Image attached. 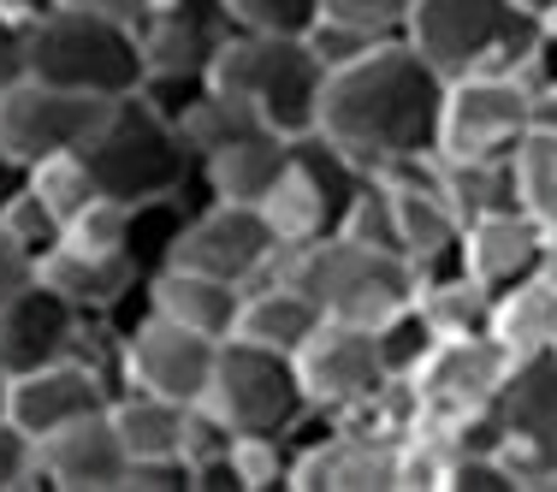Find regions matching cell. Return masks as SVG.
<instances>
[{"instance_id": "cell-1", "label": "cell", "mask_w": 557, "mask_h": 492, "mask_svg": "<svg viewBox=\"0 0 557 492\" xmlns=\"http://www.w3.org/2000/svg\"><path fill=\"white\" fill-rule=\"evenodd\" d=\"M440 119L445 77L409 36H392V42L368 48L362 60L326 72L314 131L338 143L362 172H392L421 155H440Z\"/></svg>"}, {"instance_id": "cell-2", "label": "cell", "mask_w": 557, "mask_h": 492, "mask_svg": "<svg viewBox=\"0 0 557 492\" xmlns=\"http://www.w3.org/2000/svg\"><path fill=\"white\" fill-rule=\"evenodd\" d=\"M89 172L101 179V190L113 202H154V196H184L196 179V155L184 143L178 119H166L143 89L113 96L101 125L89 131V143L77 149Z\"/></svg>"}, {"instance_id": "cell-3", "label": "cell", "mask_w": 557, "mask_h": 492, "mask_svg": "<svg viewBox=\"0 0 557 492\" xmlns=\"http://www.w3.org/2000/svg\"><path fill=\"white\" fill-rule=\"evenodd\" d=\"M297 285L314 291V303L326 309V321H356V327H380L397 309H409L421 291V268L404 249L368 244L356 232H326L302 249H285L278 261Z\"/></svg>"}, {"instance_id": "cell-4", "label": "cell", "mask_w": 557, "mask_h": 492, "mask_svg": "<svg viewBox=\"0 0 557 492\" xmlns=\"http://www.w3.org/2000/svg\"><path fill=\"white\" fill-rule=\"evenodd\" d=\"M516 374V356L504 350L493 332H469V339H440L428 362L409 374L421 428L440 445L462 439H498V397Z\"/></svg>"}, {"instance_id": "cell-5", "label": "cell", "mask_w": 557, "mask_h": 492, "mask_svg": "<svg viewBox=\"0 0 557 492\" xmlns=\"http://www.w3.org/2000/svg\"><path fill=\"white\" fill-rule=\"evenodd\" d=\"M149 54H143V30L108 12H84V7H54L42 24L30 30V77L77 96H131L143 89Z\"/></svg>"}, {"instance_id": "cell-6", "label": "cell", "mask_w": 557, "mask_h": 492, "mask_svg": "<svg viewBox=\"0 0 557 492\" xmlns=\"http://www.w3.org/2000/svg\"><path fill=\"white\" fill-rule=\"evenodd\" d=\"M214 84L244 96L249 108L285 137H302L321 119L326 96V60L314 54L309 36H261V30H232V42L214 60Z\"/></svg>"}, {"instance_id": "cell-7", "label": "cell", "mask_w": 557, "mask_h": 492, "mask_svg": "<svg viewBox=\"0 0 557 492\" xmlns=\"http://www.w3.org/2000/svg\"><path fill=\"white\" fill-rule=\"evenodd\" d=\"M404 36L450 84L469 72H522L540 19L516 0H416Z\"/></svg>"}, {"instance_id": "cell-8", "label": "cell", "mask_w": 557, "mask_h": 492, "mask_svg": "<svg viewBox=\"0 0 557 492\" xmlns=\"http://www.w3.org/2000/svg\"><path fill=\"white\" fill-rule=\"evenodd\" d=\"M362 179L368 172L356 167L338 143H326L321 131H302V137L290 143V161L278 172V184L261 196V214L273 220L278 244L302 249V244H314V237L338 232L344 214H350V196L362 190Z\"/></svg>"}, {"instance_id": "cell-9", "label": "cell", "mask_w": 557, "mask_h": 492, "mask_svg": "<svg viewBox=\"0 0 557 492\" xmlns=\"http://www.w3.org/2000/svg\"><path fill=\"white\" fill-rule=\"evenodd\" d=\"M208 404L232 421L237 433H297L314 416L309 385L297 374V356L268 350L256 339H225L214 380H208Z\"/></svg>"}, {"instance_id": "cell-10", "label": "cell", "mask_w": 557, "mask_h": 492, "mask_svg": "<svg viewBox=\"0 0 557 492\" xmlns=\"http://www.w3.org/2000/svg\"><path fill=\"white\" fill-rule=\"evenodd\" d=\"M178 268H196V273H214V279H232V285H256L268 279L278 261H285V244H278L273 220L261 214V202H225V196H202L184 220L172 256ZM161 261V268H166Z\"/></svg>"}, {"instance_id": "cell-11", "label": "cell", "mask_w": 557, "mask_h": 492, "mask_svg": "<svg viewBox=\"0 0 557 492\" xmlns=\"http://www.w3.org/2000/svg\"><path fill=\"white\" fill-rule=\"evenodd\" d=\"M540 125V89L522 72H469L445 84L440 155H510Z\"/></svg>"}, {"instance_id": "cell-12", "label": "cell", "mask_w": 557, "mask_h": 492, "mask_svg": "<svg viewBox=\"0 0 557 492\" xmlns=\"http://www.w3.org/2000/svg\"><path fill=\"white\" fill-rule=\"evenodd\" d=\"M108 101L77 96V89L42 84V77H18L12 89H0V149L18 167L54 161L89 143V131L101 125Z\"/></svg>"}, {"instance_id": "cell-13", "label": "cell", "mask_w": 557, "mask_h": 492, "mask_svg": "<svg viewBox=\"0 0 557 492\" xmlns=\"http://www.w3.org/2000/svg\"><path fill=\"white\" fill-rule=\"evenodd\" d=\"M498 445L522 475V492H557V350L516 362L498 397Z\"/></svg>"}, {"instance_id": "cell-14", "label": "cell", "mask_w": 557, "mask_h": 492, "mask_svg": "<svg viewBox=\"0 0 557 492\" xmlns=\"http://www.w3.org/2000/svg\"><path fill=\"white\" fill-rule=\"evenodd\" d=\"M297 374L309 385L314 416H344V409L368 404L374 392L392 385V368L380 356V332L356 321H326L309 344L297 350Z\"/></svg>"}, {"instance_id": "cell-15", "label": "cell", "mask_w": 557, "mask_h": 492, "mask_svg": "<svg viewBox=\"0 0 557 492\" xmlns=\"http://www.w3.org/2000/svg\"><path fill=\"white\" fill-rule=\"evenodd\" d=\"M220 344L196 327L166 321L161 309L143 315L137 327L125 332V385H143V392H161V397H184V404H202L208 380H214L220 362Z\"/></svg>"}, {"instance_id": "cell-16", "label": "cell", "mask_w": 557, "mask_h": 492, "mask_svg": "<svg viewBox=\"0 0 557 492\" xmlns=\"http://www.w3.org/2000/svg\"><path fill=\"white\" fill-rule=\"evenodd\" d=\"M397 445L350 421H326V433L297 445L290 492H397Z\"/></svg>"}, {"instance_id": "cell-17", "label": "cell", "mask_w": 557, "mask_h": 492, "mask_svg": "<svg viewBox=\"0 0 557 492\" xmlns=\"http://www.w3.org/2000/svg\"><path fill=\"white\" fill-rule=\"evenodd\" d=\"M380 179L392 184V214H397V249H404L409 261H416L421 273L433 268H450V261H462V220L457 202L440 190V172H433V155H421V161H404L392 172H380Z\"/></svg>"}, {"instance_id": "cell-18", "label": "cell", "mask_w": 557, "mask_h": 492, "mask_svg": "<svg viewBox=\"0 0 557 492\" xmlns=\"http://www.w3.org/2000/svg\"><path fill=\"white\" fill-rule=\"evenodd\" d=\"M36 475H42L48 492H125L131 451L113 428V404L36 439Z\"/></svg>"}, {"instance_id": "cell-19", "label": "cell", "mask_w": 557, "mask_h": 492, "mask_svg": "<svg viewBox=\"0 0 557 492\" xmlns=\"http://www.w3.org/2000/svg\"><path fill=\"white\" fill-rule=\"evenodd\" d=\"M119 385L101 374L96 362L84 356H60V362H42V368H24L12 380V421H18L30 439H48L72 421L96 416V409L113 404Z\"/></svg>"}, {"instance_id": "cell-20", "label": "cell", "mask_w": 557, "mask_h": 492, "mask_svg": "<svg viewBox=\"0 0 557 492\" xmlns=\"http://www.w3.org/2000/svg\"><path fill=\"white\" fill-rule=\"evenodd\" d=\"M84 321L89 315L77 309L60 285H48V279L36 273L30 285H18L7 303H0V362H7L12 374L60 362V356H72Z\"/></svg>"}, {"instance_id": "cell-21", "label": "cell", "mask_w": 557, "mask_h": 492, "mask_svg": "<svg viewBox=\"0 0 557 492\" xmlns=\"http://www.w3.org/2000/svg\"><path fill=\"white\" fill-rule=\"evenodd\" d=\"M143 54L149 72H196L214 77L220 48L232 42V7L225 0H154L143 12Z\"/></svg>"}, {"instance_id": "cell-22", "label": "cell", "mask_w": 557, "mask_h": 492, "mask_svg": "<svg viewBox=\"0 0 557 492\" xmlns=\"http://www.w3.org/2000/svg\"><path fill=\"white\" fill-rule=\"evenodd\" d=\"M540 256H546V225L522 214V208H498V214L462 225V268L486 291H510L522 279H534Z\"/></svg>"}, {"instance_id": "cell-23", "label": "cell", "mask_w": 557, "mask_h": 492, "mask_svg": "<svg viewBox=\"0 0 557 492\" xmlns=\"http://www.w3.org/2000/svg\"><path fill=\"white\" fill-rule=\"evenodd\" d=\"M36 273H42L48 285H60L84 315L119 309L125 291H137L143 279H149V268H143L137 249H89V244H72V237H60V244L42 256V268H36Z\"/></svg>"}, {"instance_id": "cell-24", "label": "cell", "mask_w": 557, "mask_h": 492, "mask_svg": "<svg viewBox=\"0 0 557 492\" xmlns=\"http://www.w3.org/2000/svg\"><path fill=\"white\" fill-rule=\"evenodd\" d=\"M321 327H326V309L314 303V291L297 285L285 268H273L268 279H256V285L244 291V315H237L232 339H256V344H268V350L297 356Z\"/></svg>"}, {"instance_id": "cell-25", "label": "cell", "mask_w": 557, "mask_h": 492, "mask_svg": "<svg viewBox=\"0 0 557 492\" xmlns=\"http://www.w3.org/2000/svg\"><path fill=\"white\" fill-rule=\"evenodd\" d=\"M149 291H154V309L178 327H196L208 339H232L237 332V315H244V285L232 279H214V273H196V268H166L149 273Z\"/></svg>"}, {"instance_id": "cell-26", "label": "cell", "mask_w": 557, "mask_h": 492, "mask_svg": "<svg viewBox=\"0 0 557 492\" xmlns=\"http://www.w3.org/2000/svg\"><path fill=\"white\" fill-rule=\"evenodd\" d=\"M290 143L285 131L261 125L249 131V137L225 143L220 155H208V161H196V179H202V196H225V202H261V196L278 184V172L290 161Z\"/></svg>"}, {"instance_id": "cell-27", "label": "cell", "mask_w": 557, "mask_h": 492, "mask_svg": "<svg viewBox=\"0 0 557 492\" xmlns=\"http://www.w3.org/2000/svg\"><path fill=\"white\" fill-rule=\"evenodd\" d=\"M190 409L184 397H161L143 385H119L113 392V428L125 439L131 463H166L184 457V433H190Z\"/></svg>"}, {"instance_id": "cell-28", "label": "cell", "mask_w": 557, "mask_h": 492, "mask_svg": "<svg viewBox=\"0 0 557 492\" xmlns=\"http://www.w3.org/2000/svg\"><path fill=\"white\" fill-rule=\"evenodd\" d=\"M493 303L498 291H486L462 261L450 268H433L421 273V291H416V309L428 315V327L440 339H469V332H493Z\"/></svg>"}, {"instance_id": "cell-29", "label": "cell", "mask_w": 557, "mask_h": 492, "mask_svg": "<svg viewBox=\"0 0 557 492\" xmlns=\"http://www.w3.org/2000/svg\"><path fill=\"white\" fill-rule=\"evenodd\" d=\"M493 339L516 356V362L546 356L552 344H557V285H552L546 273H534V279H522V285L498 291V303H493Z\"/></svg>"}, {"instance_id": "cell-30", "label": "cell", "mask_w": 557, "mask_h": 492, "mask_svg": "<svg viewBox=\"0 0 557 492\" xmlns=\"http://www.w3.org/2000/svg\"><path fill=\"white\" fill-rule=\"evenodd\" d=\"M433 172H440V190L457 202L462 220L498 214V208H522L516 202L510 155H433Z\"/></svg>"}, {"instance_id": "cell-31", "label": "cell", "mask_w": 557, "mask_h": 492, "mask_svg": "<svg viewBox=\"0 0 557 492\" xmlns=\"http://www.w3.org/2000/svg\"><path fill=\"white\" fill-rule=\"evenodd\" d=\"M268 119H261L256 108H249L244 96H232L225 84H214L208 77V89L184 108L178 119V131H184V143H190V155L196 161H208V155H220L225 143H237V137H249V131H261Z\"/></svg>"}, {"instance_id": "cell-32", "label": "cell", "mask_w": 557, "mask_h": 492, "mask_svg": "<svg viewBox=\"0 0 557 492\" xmlns=\"http://www.w3.org/2000/svg\"><path fill=\"white\" fill-rule=\"evenodd\" d=\"M510 172H516V202H522V214H534L540 225H557V131L552 125L528 131L510 149Z\"/></svg>"}, {"instance_id": "cell-33", "label": "cell", "mask_w": 557, "mask_h": 492, "mask_svg": "<svg viewBox=\"0 0 557 492\" xmlns=\"http://www.w3.org/2000/svg\"><path fill=\"white\" fill-rule=\"evenodd\" d=\"M30 190L42 196L48 214H54L60 225H72L77 214H89V208L108 196V190H101V179L89 172V161L77 149L72 155H54V161H36L30 167Z\"/></svg>"}, {"instance_id": "cell-34", "label": "cell", "mask_w": 557, "mask_h": 492, "mask_svg": "<svg viewBox=\"0 0 557 492\" xmlns=\"http://www.w3.org/2000/svg\"><path fill=\"white\" fill-rule=\"evenodd\" d=\"M237 481L244 492H290V475H297V439L290 433H237Z\"/></svg>"}, {"instance_id": "cell-35", "label": "cell", "mask_w": 557, "mask_h": 492, "mask_svg": "<svg viewBox=\"0 0 557 492\" xmlns=\"http://www.w3.org/2000/svg\"><path fill=\"white\" fill-rule=\"evenodd\" d=\"M237 30L261 36H314V24L326 19V0H225Z\"/></svg>"}, {"instance_id": "cell-36", "label": "cell", "mask_w": 557, "mask_h": 492, "mask_svg": "<svg viewBox=\"0 0 557 492\" xmlns=\"http://www.w3.org/2000/svg\"><path fill=\"white\" fill-rule=\"evenodd\" d=\"M380 356H386V368H392V380H409L421 362H428V350L440 344V332L428 327V315L409 303V309H397L392 321H380Z\"/></svg>"}, {"instance_id": "cell-37", "label": "cell", "mask_w": 557, "mask_h": 492, "mask_svg": "<svg viewBox=\"0 0 557 492\" xmlns=\"http://www.w3.org/2000/svg\"><path fill=\"white\" fill-rule=\"evenodd\" d=\"M0 220H7V232L18 237V244L30 249V256H36V268H42V256H48V249H54L60 237H65V225H60L54 214H48V202L30 190V179H24L18 190L7 196V208H0Z\"/></svg>"}, {"instance_id": "cell-38", "label": "cell", "mask_w": 557, "mask_h": 492, "mask_svg": "<svg viewBox=\"0 0 557 492\" xmlns=\"http://www.w3.org/2000/svg\"><path fill=\"white\" fill-rule=\"evenodd\" d=\"M409 12H416V0H326V19L368 30V36H404Z\"/></svg>"}, {"instance_id": "cell-39", "label": "cell", "mask_w": 557, "mask_h": 492, "mask_svg": "<svg viewBox=\"0 0 557 492\" xmlns=\"http://www.w3.org/2000/svg\"><path fill=\"white\" fill-rule=\"evenodd\" d=\"M24 487H42V475H36V439L12 416H0V492H24Z\"/></svg>"}, {"instance_id": "cell-40", "label": "cell", "mask_w": 557, "mask_h": 492, "mask_svg": "<svg viewBox=\"0 0 557 492\" xmlns=\"http://www.w3.org/2000/svg\"><path fill=\"white\" fill-rule=\"evenodd\" d=\"M30 279H36V256L7 232V220H0V303H7L18 285H30Z\"/></svg>"}, {"instance_id": "cell-41", "label": "cell", "mask_w": 557, "mask_h": 492, "mask_svg": "<svg viewBox=\"0 0 557 492\" xmlns=\"http://www.w3.org/2000/svg\"><path fill=\"white\" fill-rule=\"evenodd\" d=\"M18 77H30V30L0 19V89H12Z\"/></svg>"}, {"instance_id": "cell-42", "label": "cell", "mask_w": 557, "mask_h": 492, "mask_svg": "<svg viewBox=\"0 0 557 492\" xmlns=\"http://www.w3.org/2000/svg\"><path fill=\"white\" fill-rule=\"evenodd\" d=\"M60 7H84V12H108V19L143 24V12H149L154 0H60Z\"/></svg>"}, {"instance_id": "cell-43", "label": "cell", "mask_w": 557, "mask_h": 492, "mask_svg": "<svg viewBox=\"0 0 557 492\" xmlns=\"http://www.w3.org/2000/svg\"><path fill=\"white\" fill-rule=\"evenodd\" d=\"M54 7H60V0H0V19H12L18 30H36Z\"/></svg>"}, {"instance_id": "cell-44", "label": "cell", "mask_w": 557, "mask_h": 492, "mask_svg": "<svg viewBox=\"0 0 557 492\" xmlns=\"http://www.w3.org/2000/svg\"><path fill=\"white\" fill-rule=\"evenodd\" d=\"M24 179H30V167H18V161H12V155L7 149H0V208H7V196L12 190H18V184Z\"/></svg>"}, {"instance_id": "cell-45", "label": "cell", "mask_w": 557, "mask_h": 492, "mask_svg": "<svg viewBox=\"0 0 557 492\" xmlns=\"http://www.w3.org/2000/svg\"><path fill=\"white\" fill-rule=\"evenodd\" d=\"M540 273L557 285V225H546V256H540Z\"/></svg>"}, {"instance_id": "cell-46", "label": "cell", "mask_w": 557, "mask_h": 492, "mask_svg": "<svg viewBox=\"0 0 557 492\" xmlns=\"http://www.w3.org/2000/svg\"><path fill=\"white\" fill-rule=\"evenodd\" d=\"M12 380H18V374H12L7 362H0V416H12Z\"/></svg>"}, {"instance_id": "cell-47", "label": "cell", "mask_w": 557, "mask_h": 492, "mask_svg": "<svg viewBox=\"0 0 557 492\" xmlns=\"http://www.w3.org/2000/svg\"><path fill=\"white\" fill-rule=\"evenodd\" d=\"M540 125L557 131V89H552V96H540Z\"/></svg>"}, {"instance_id": "cell-48", "label": "cell", "mask_w": 557, "mask_h": 492, "mask_svg": "<svg viewBox=\"0 0 557 492\" xmlns=\"http://www.w3.org/2000/svg\"><path fill=\"white\" fill-rule=\"evenodd\" d=\"M516 7H528V12H534V19H546V12L557 7V0H516Z\"/></svg>"}, {"instance_id": "cell-49", "label": "cell", "mask_w": 557, "mask_h": 492, "mask_svg": "<svg viewBox=\"0 0 557 492\" xmlns=\"http://www.w3.org/2000/svg\"><path fill=\"white\" fill-rule=\"evenodd\" d=\"M546 24H552V30H557V7H552V12H546Z\"/></svg>"}, {"instance_id": "cell-50", "label": "cell", "mask_w": 557, "mask_h": 492, "mask_svg": "<svg viewBox=\"0 0 557 492\" xmlns=\"http://www.w3.org/2000/svg\"><path fill=\"white\" fill-rule=\"evenodd\" d=\"M552 350H557V344H552Z\"/></svg>"}]
</instances>
